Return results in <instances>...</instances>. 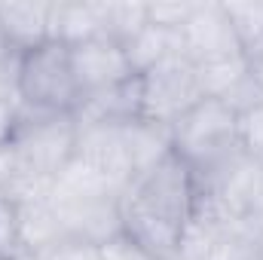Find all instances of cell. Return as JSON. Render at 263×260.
<instances>
[{
	"mask_svg": "<svg viewBox=\"0 0 263 260\" xmlns=\"http://www.w3.org/2000/svg\"><path fill=\"white\" fill-rule=\"evenodd\" d=\"M227 18L239 37V46L248 59H254L263 52V3L257 0H236V3H223Z\"/></svg>",
	"mask_w": 263,
	"mask_h": 260,
	"instance_id": "cell-16",
	"label": "cell"
},
{
	"mask_svg": "<svg viewBox=\"0 0 263 260\" xmlns=\"http://www.w3.org/2000/svg\"><path fill=\"white\" fill-rule=\"evenodd\" d=\"M52 199V196H49ZM65 239L104 248L123 236L120 199H52Z\"/></svg>",
	"mask_w": 263,
	"mask_h": 260,
	"instance_id": "cell-8",
	"label": "cell"
},
{
	"mask_svg": "<svg viewBox=\"0 0 263 260\" xmlns=\"http://www.w3.org/2000/svg\"><path fill=\"white\" fill-rule=\"evenodd\" d=\"M101 254H104V260H153L147 257L141 248H135L129 239H114V242H107L104 248H101Z\"/></svg>",
	"mask_w": 263,
	"mask_h": 260,
	"instance_id": "cell-20",
	"label": "cell"
},
{
	"mask_svg": "<svg viewBox=\"0 0 263 260\" xmlns=\"http://www.w3.org/2000/svg\"><path fill=\"white\" fill-rule=\"evenodd\" d=\"M15 220H18V236H22V248L28 257H40L67 242L49 193L15 202Z\"/></svg>",
	"mask_w": 263,
	"mask_h": 260,
	"instance_id": "cell-10",
	"label": "cell"
},
{
	"mask_svg": "<svg viewBox=\"0 0 263 260\" xmlns=\"http://www.w3.org/2000/svg\"><path fill=\"white\" fill-rule=\"evenodd\" d=\"M248 62H251V73L257 77V83L263 86V52H257V55H254V59H248Z\"/></svg>",
	"mask_w": 263,
	"mask_h": 260,
	"instance_id": "cell-21",
	"label": "cell"
},
{
	"mask_svg": "<svg viewBox=\"0 0 263 260\" xmlns=\"http://www.w3.org/2000/svg\"><path fill=\"white\" fill-rule=\"evenodd\" d=\"M6 147L28 175L40 181H55V175L73 159V147H77L73 114L34 110L18 104Z\"/></svg>",
	"mask_w": 263,
	"mask_h": 260,
	"instance_id": "cell-3",
	"label": "cell"
},
{
	"mask_svg": "<svg viewBox=\"0 0 263 260\" xmlns=\"http://www.w3.org/2000/svg\"><path fill=\"white\" fill-rule=\"evenodd\" d=\"M141 117V77H132L126 83L86 95L77 110L73 123L77 126H98V123H132Z\"/></svg>",
	"mask_w": 263,
	"mask_h": 260,
	"instance_id": "cell-11",
	"label": "cell"
},
{
	"mask_svg": "<svg viewBox=\"0 0 263 260\" xmlns=\"http://www.w3.org/2000/svg\"><path fill=\"white\" fill-rule=\"evenodd\" d=\"M52 3H0V37L22 55L49 40Z\"/></svg>",
	"mask_w": 263,
	"mask_h": 260,
	"instance_id": "cell-13",
	"label": "cell"
},
{
	"mask_svg": "<svg viewBox=\"0 0 263 260\" xmlns=\"http://www.w3.org/2000/svg\"><path fill=\"white\" fill-rule=\"evenodd\" d=\"M239 117L217 98H202L172 126V150L190 165L193 178H205L236 153H242Z\"/></svg>",
	"mask_w": 263,
	"mask_h": 260,
	"instance_id": "cell-2",
	"label": "cell"
},
{
	"mask_svg": "<svg viewBox=\"0 0 263 260\" xmlns=\"http://www.w3.org/2000/svg\"><path fill=\"white\" fill-rule=\"evenodd\" d=\"M70 62H73L77 86H80V101L86 95L114 89L132 77H138L132 70L126 46L120 40H110V37H95V40L70 46Z\"/></svg>",
	"mask_w": 263,
	"mask_h": 260,
	"instance_id": "cell-7",
	"label": "cell"
},
{
	"mask_svg": "<svg viewBox=\"0 0 263 260\" xmlns=\"http://www.w3.org/2000/svg\"><path fill=\"white\" fill-rule=\"evenodd\" d=\"M123 46H126V55H129L135 73H144V70L156 67L168 55H181L178 31H168V28H159V25H150V22L132 40H126Z\"/></svg>",
	"mask_w": 263,
	"mask_h": 260,
	"instance_id": "cell-14",
	"label": "cell"
},
{
	"mask_svg": "<svg viewBox=\"0 0 263 260\" xmlns=\"http://www.w3.org/2000/svg\"><path fill=\"white\" fill-rule=\"evenodd\" d=\"M18 104L34 110L73 114L80 104V86L73 77L70 46L46 40L22 55L18 65Z\"/></svg>",
	"mask_w": 263,
	"mask_h": 260,
	"instance_id": "cell-4",
	"label": "cell"
},
{
	"mask_svg": "<svg viewBox=\"0 0 263 260\" xmlns=\"http://www.w3.org/2000/svg\"><path fill=\"white\" fill-rule=\"evenodd\" d=\"M138 77H141V120H150L168 129L205 98L196 65L187 55H168L165 62H159L156 67Z\"/></svg>",
	"mask_w": 263,
	"mask_h": 260,
	"instance_id": "cell-5",
	"label": "cell"
},
{
	"mask_svg": "<svg viewBox=\"0 0 263 260\" xmlns=\"http://www.w3.org/2000/svg\"><path fill=\"white\" fill-rule=\"evenodd\" d=\"M178 37H181V55H187L193 65H214L245 55L223 3H196L190 18L178 28Z\"/></svg>",
	"mask_w": 263,
	"mask_h": 260,
	"instance_id": "cell-6",
	"label": "cell"
},
{
	"mask_svg": "<svg viewBox=\"0 0 263 260\" xmlns=\"http://www.w3.org/2000/svg\"><path fill=\"white\" fill-rule=\"evenodd\" d=\"M196 73H199L202 95L223 101V98L251 73V62H248V55H236V59L214 62V65H196Z\"/></svg>",
	"mask_w": 263,
	"mask_h": 260,
	"instance_id": "cell-15",
	"label": "cell"
},
{
	"mask_svg": "<svg viewBox=\"0 0 263 260\" xmlns=\"http://www.w3.org/2000/svg\"><path fill=\"white\" fill-rule=\"evenodd\" d=\"M196 211L190 165L172 150L162 162L138 175L120 196L123 239L153 260H178L184 230Z\"/></svg>",
	"mask_w": 263,
	"mask_h": 260,
	"instance_id": "cell-1",
	"label": "cell"
},
{
	"mask_svg": "<svg viewBox=\"0 0 263 260\" xmlns=\"http://www.w3.org/2000/svg\"><path fill=\"white\" fill-rule=\"evenodd\" d=\"M239 141L242 147L251 153V156H260L263 153V101H257L254 107L242 110L239 114Z\"/></svg>",
	"mask_w": 263,
	"mask_h": 260,
	"instance_id": "cell-17",
	"label": "cell"
},
{
	"mask_svg": "<svg viewBox=\"0 0 263 260\" xmlns=\"http://www.w3.org/2000/svg\"><path fill=\"white\" fill-rule=\"evenodd\" d=\"M126 123H98V126H77V147L73 156L101 169L123 187H129L135 178V165L126 144Z\"/></svg>",
	"mask_w": 263,
	"mask_h": 260,
	"instance_id": "cell-9",
	"label": "cell"
},
{
	"mask_svg": "<svg viewBox=\"0 0 263 260\" xmlns=\"http://www.w3.org/2000/svg\"><path fill=\"white\" fill-rule=\"evenodd\" d=\"M193 9H196V3H147V22L168 28V31H178L190 18Z\"/></svg>",
	"mask_w": 263,
	"mask_h": 260,
	"instance_id": "cell-18",
	"label": "cell"
},
{
	"mask_svg": "<svg viewBox=\"0 0 263 260\" xmlns=\"http://www.w3.org/2000/svg\"><path fill=\"white\" fill-rule=\"evenodd\" d=\"M95 37H107V3H52L49 40L77 46Z\"/></svg>",
	"mask_w": 263,
	"mask_h": 260,
	"instance_id": "cell-12",
	"label": "cell"
},
{
	"mask_svg": "<svg viewBox=\"0 0 263 260\" xmlns=\"http://www.w3.org/2000/svg\"><path fill=\"white\" fill-rule=\"evenodd\" d=\"M28 260H104L98 245H86V242H62L59 248L40 254V257H28Z\"/></svg>",
	"mask_w": 263,
	"mask_h": 260,
	"instance_id": "cell-19",
	"label": "cell"
}]
</instances>
